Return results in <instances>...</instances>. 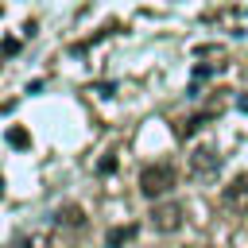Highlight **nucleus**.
Segmentation results:
<instances>
[{"instance_id": "1", "label": "nucleus", "mask_w": 248, "mask_h": 248, "mask_svg": "<svg viewBox=\"0 0 248 248\" xmlns=\"http://www.w3.org/2000/svg\"><path fill=\"white\" fill-rule=\"evenodd\" d=\"M174 186V167L170 163H151L140 170V194L143 198H163Z\"/></svg>"}, {"instance_id": "2", "label": "nucleus", "mask_w": 248, "mask_h": 248, "mask_svg": "<svg viewBox=\"0 0 248 248\" xmlns=\"http://www.w3.org/2000/svg\"><path fill=\"white\" fill-rule=\"evenodd\" d=\"M151 225H155L159 232H178V229H182V205H178V202L155 205V209H151Z\"/></svg>"}, {"instance_id": "3", "label": "nucleus", "mask_w": 248, "mask_h": 248, "mask_svg": "<svg viewBox=\"0 0 248 248\" xmlns=\"http://www.w3.org/2000/svg\"><path fill=\"white\" fill-rule=\"evenodd\" d=\"M221 202L232 209V213H248V174H240V178H232L229 186H225V194H221Z\"/></svg>"}, {"instance_id": "4", "label": "nucleus", "mask_w": 248, "mask_h": 248, "mask_svg": "<svg viewBox=\"0 0 248 248\" xmlns=\"http://www.w3.org/2000/svg\"><path fill=\"white\" fill-rule=\"evenodd\" d=\"M190 170H194V174H213V170H217V155H213L209 147H198V151L190 155Z\"/></svg>"}, {"instance_id": "5", "label": "nucleus", "mask_w": 248, "mask_h": 248, "mask_svg": "<svg viewBox=\"0 0 248 248\" xmlns=\"http://www.w3.org/2000/svg\"><path fill=\"white\" fill-rule=\"evenodd\" d=\"M54 221H58V225H70V229H81V225H85V213H81V205H66V209H58Z\"/></svg>"}, {"instance_id": "6", "label": "nucleus", "mask_w": 248, "mask_h": 248, "mask_svg": "<svg viewBox=\"0 0 248 248\" xmlns=\"http://www.w3.org/2000/svg\"><path fill=\"white\" fill-rule=\"evenodd\" d=\"M132 236H136V225H120V229H108L105 244H108V248H120V244H128Z\"/></svg>"}, {"instance_id": "7", "label": "nucleus", "mask_w": 248, "mask_h": 248, "mask_svg": "<svg viewBox=\"0 0 248 248\" xmlns=\"http://www.w3.org/2000/svg\"><path fill=\"white\" fill-rule=\"evenodd\" d=\"M8 143H12V147H31V136H27L23 128H8Z\"/></svg>"}, {"instance_id": "8", "label": "nucleus", "mask_w": 248, "mask_h": 248, "mask_svg": "<svg viewBox=\"0 0 248 248\" xmlns=\"http://www.w3.org/2000/svg\"><path fill=\"white\" fill-rule=\"evenodd\" d=\"M97 170H101V174H112V170H116V159H112V155H105V159H101V167H97Z\"/></svg>"}, {"instance_id": "9", "label": "nucleus", "mask_w": 248, "mask_h": 248, "mask_svg": "<svg viewBox=\"0 0 248 248\" xmlns=\"http://www.w3.org/2000/svg\"><path fill=\"white\" fill-rule=\"evenodd\" d=\"M0 50H4V54H16V50H19V43H16V39H4V46H0Z\"/></svg>"}, {"instance_id": "10", "label": "nucleus", "mask_w": 248, "mask_h": 248, "mask_svg": "<svg viewBox=\"0 0 248 248\" xmlns=\"http://www.w3.org/2000/svg\"><path fill=\"white\" fill-rule=\"evenodd\" d=\"M236 105H240V108H244V112H248V93H244V97H240V101H236Z\"/></svg>"}]
</instances>
